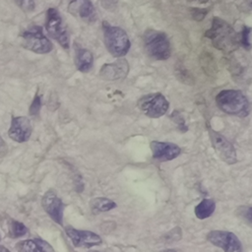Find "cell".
<instances>
[{"label":"cell","mask_w":252,"mask_h":252,"mask_svg":"<svg viewBox=\"0 0 252 252\" xmlns=\"http://www.w3.org/2000/svg\"><path fill=\"white\" fill-rule=\"evenodd\" d=\"M139 109L151 118H158L166 113L169 102L160 93L148 94L142 96L137 103Z\"/></svg>","instance_id":"7"},{"label":"cell","mask_w":252,"mask_h":252,"mask_svg":"<svg viewBox=\"0 0 252 252\" xmlns=\"http://www.w3.org/2000/svg\"><path fill=\"white\" fill-rule=\"evenodd\" d=\"M205 35L211 39L216 48L223 52H231L240 44L239 34L227 22L218 17L213 19L212 27L206 32Z\"/></svg>","instance_id":"1"},{"label":"cell","mask_w":252,"mask_h":252,"mask_svg":"<svg viewBox=\"0 0 252 252\" xmlns=\"http://www.w3.org/2000/svg\"><path fill=\"white\" fill-rule=\"evenodd\" d=\"M236 215L241 218L244 221L252 226V207L250 206H240L236 210Z\"/></svg>","instance_id":"21"},{"label":"cell","mask_w":252,"mask_h":252,"mask_svg":"<svg viewBox=\"0 0 252 252\" xmlns=\"http://www.w3.org/2000/svg\"><path fill=\"white\" fill-rule=\"evenodd\" d=\"M18 252H39L33 239H26L16 244Z\"/></svg>","instance_id":"20"},{"label":"cell","mask_w":252,"mask_h":252,"mask_svg":"<svg viewBox=\"0 0 252 252\" xmlns=\"http://www.w3.org/2000/svg\"><path fill=\"white\" fill-rule=\"evenodd\" d=\"M40 107H41V96L36 94L34 95L33 99H32V104L30 105V109H29L30 115H32V116L37 115V114L39 113Z\"/></svg>","instance_id":"23"},{"label":"cell","mask_w":252,"mask_h":252,"mask_svg":"<svg viewBox=\"0 0 252 252\" xmlns=\"http://www.w3.org/2000/svg\"><path fill=\"white\" fill-rule=\"evenodd\" d=\"M21 38L23 46L34 53L46 54L53 49L52 42L44 35L39 26H32L22 32Z\"/></svg>","instance_id":"5"},{"label":"cell","mask_w":252,"mask_h":252,"mask_svg":"<svg viewBox=\"0 0 252 252\" xmlns=\"http://www.w3.org/2000/svg\"><path fill=\"white\" fill-rule=\"evenodd\" d=\"M68 11L74 16L80 17L87 22H94L96 19L94 6L88 0L72 1L68 5Z\"/></svg>","instance_id":"15"},{"label":"cell","mask_w":252,"mask_h":252,"mask_svg":"<svg viewBox=\"0 0 252 252\" xmlns=\"http://www.w3.org/2000/svg\"><path fill=\"white\" fill-rule=\"evenodd\" d=\"M216 210V203L212 199H203L194 210L195 216L199 220L208 219L213 215Z\"/></svg>","instance_id":"18"},{"label":"cell","mask_w":252,"mask_h":252,"mask_svg":"<svg viewBox=\"0 0 252 252\" xmlns=\"http://www.w3.org/2000/svg\"><path fill=\"white\" fill-rule=\"evenodd\" d=\"M65 232L74 247L91 248L97 246L102 242V239L98 234L90 230H81L71 226H66Z\"/></svg>","instance_id":"10"},{"label":"cell","mask_w":252,"mask_h":252,"mask_svg":"<svg viewBox=\"0 0 252 252\" xmlns=\"http://www.w3.org/2000/svg\"><path fill=\"white\" fill-rule=\"evenodd\" d=\"M250 34H251V29L246 27V26H244L243 29H242L241 33L239 34V42L246 49H249L250 46H251Z\"/></svg>","instance_id":"22"},{"label":"cell","mask_w":252,"mask_h":252,"mask_svg":"<svg viewBox=\"0 0 252 252\" xmlns=\"http://www.w3.org/2000/svg\"><path fill=\"white\" fill-rule=\"evenodd\" d=\"M0 252H10V250H9V249H7L6 247H4V246L0 245Z\"/></svg>","instance_id":"28"},{"label":"cell","mask_w":252,"mask_h":252,"mask_svg":"<svg viewBox=\"0 0 252 252\" xmlns=\"http://www.w3.org/2000/svg\"><path fill=\"white\" fill-rule=\"evenodd\" d=\"M212 145L218 156L228 164H233L237 161L236 152L233 145L224 138L221 134L216 132L212 128H208Z\"/></svg>","instance_id":"9"},{"label":"cell","mask_w":252,"mask_h":252,"mask_svg":"<svg viewBox=\"0 0 252 252\" xmlns=\"http://www.w3.org/2000/svg\"><path fill=\"white\" fill-rule=\"evenodd\" d=\"M17 4L20 6V8L24 11H32L34 9V2L32 0H22L18 1Z\"/></svg>","instance_id":"26"},{"label":"cell","mask_w":252,"mask_h":252,"mask_svg":"<svg viewBox=\"0 0 252 252\" xmlns=\"http://www.w3.org/2000/svg\"><path fill=\"white\" fill-rule=\"evenodd\" d=\"M207 240L223 252H242V244L238 237L230 231L212 230L207 234Z\"/></svg>","instance_id":"8"},{"label":"cell","mask_w":252,"mask_h":252,"mask_svg":"<svg viewBox=\"0 0 252 252\" xmlns=\"http://www.w3.org/2000/svg\"><path fill=\"white\" fill-rule=\"evenodd\" d=\"M32 130V123L28 117L16 116L12 118L8 135L17 143H25L30 139Z\"/></svg>","instance_id":"12"},{"label":"cell","mask_w":252,"mask_h":252,"mask_svg":"<svg viewBox=\"0 0 252 252\" xmlns=\"http://www.w3.org/2000/svg\"><path fill=\"white\" fill-rule=\"evenodd\" d=\"M160 252H176L174 249H165L163 251H160Z\"/></svg>","instance_id":"29"},{"label":"cell","mask_w":252,"mask_h":252,"mask_svg":"<svg viewBox=\"0 0 252 252\" xmlns=\"http://www.w3.org/2000/svg\"><path fill=\"white\" fill-rule=\"evenodd\" d=\"M41 206L45 213L58 224H62L64 204L53 190H48L42 197Z\"/></svg>","instance_id":"11"},{"label":"cell","mask_w":252,"mask_h":252,"mask_svg":"<svg viewBox=\"0 0 252 252\" xmlns=\"http://www.w3.org/2000/svg\"><path fill=\"white\" fill-rule=\"evenodd\" d=\"M218 107L230 115L245 117L249 113V102L242 92L237 90H223L216 96Z\"/></svg>","instance_id":"2"},{"label":"cell","mask_w":252,"mask_h":252,"mask_svg":"<svg viewBox=\"0 0 252 252\" xmlns=\"http://www.w3.org/2000/svg\"><path fill=\"white\" fill-rule=\"evenodd\" d=\"M33 240H34L39 252H55L53 247L47 241H45L41 238H38V237L33 238Z\"/></svg>","instance_id":"24"},{"label":"cell","mask_w":252,"mask_h":252,"mask_svg":"<svg viewBox=\"0 0 252 252\" xmlns=\"http://www.w3.org/2000/svg\"><path fill=\"white\" fill-rule=\"evenodd\" d=\"M94 56L93 53L83 47L75 48V64L80 72L86 73L93 67Z\"/></svg>","instance_id":"16"},{"label":"cell","mask_w":252,"mask_h":252,"mask_svg":"<svg viewBox=\"0 0 252 252\" xmlns=\"http://www.w3.org/2000/svg\"><path fill=\"white\" fill-rule=\"evenodd\" d=\"M90 208L94 214H99L116 208V203L105 197H96L91 200Z\"/></svg>","instance_id":"17"},{"label":"cell","mask_w":252,"mask_h":252,"mask_svg":"<svg viewBox=\"0 0 252 252\" xmlns=\"http://www.w3.org/2000/svg\"><path fill=\"white\" fill-rule=\"evenodd\" d=\"M91 252H97V251H91Z\"/></svg>","instance_id":"30"},{"label":"cell","mask_w":252,"mask_h":252,"mask_svg":"<svg viewBox=\"0 0 252 252\" xmlns=\"http://www.w3.org/2000/svg\"><path fill=\"white\" fill-rule=\"evenodd\" d=\"M171 118H172V120L178 125V127L180 128V130H181L182 132H184V131L187 130L186 125H185L184 118L181 116V114H180L177 110L173 111V113L171 114Z\"/></svg>","instance_id":"25"},{"label":"cell","mask_w":252,"mask_h":252,"mask_svg":"<svg viewBox=\"0 0 252 252\" xmlns=\"http://www.w3.org/2000/svg\"><path fill=\"white\" fill-rule=\"evenodd\" d=\"M150 147L152 150L153 158L159 161L174 159L179 156L181 152V149L177 145L169 142L152 141Z\"/></svg>","instance_id":"13"},{"label":"cell","mask_w":252,"mask_h":252,"mask_svg":"<svg viewBox=\"0 0 252 252\" xmlns=\"http://www.w3.org/2000/svg\"><path fill=\"white\" fill-rule=\"evenodd\" d=\"M27 232H28V228L23 222H21L19 220H9L8 235L10 237L18 238V237L24 236L25 234H27Z\"/></svg>","instance_id":"19"},{"label":"cell","mask_w":252,"mask_h":252,"mask_svg":"<svg viewBox=\"0 0 252 252\" xmlns=\"http://www.w3.org/2000/svg\"><path fill=\"white\" fill-rule=\"evenodd\" d=\"M144 45L148 55L156 60H166L170 56V42L163 32L147 31L144 34Z\"/></svg>","instance_id":"4"},{"label":"cell","mask_w":252,"mask_h":252,"mask_svg":"<svg viewBox=\"0 0 252 252\" xmlns=\"http://www.w3.org/2000/svg\"><path fill=\"white\" fill-rule=\"evenodd\" d=\"M8 145L4 141V139L0 136V158H4L8 154Z\"/></svg>","instance_id":"27"},{"label":"cell","mask_w":252,"mask_h":252,"mask_svg":"<svg viewBox=\"0 0 252 252\" xmlns=\"http://www.w3.org/2000/svg\"><path fill=\"white\" fill-rule=\"evenodd\" d=\"M103 40L108 52L114 57H123L130 49V39L126 32L119 28L108 24L102 23Z\"/></svg>","instance_id":"3"},{"label":"cell","mask_w":252,"mask_h":252,"mask_svg":"<svg viewBox=\"0 0 252 252\" xmlns=\"http://www.w3.org/2000/svg\"><path fill=\"white\" fill-rule=\"evenodd\" d=\"M129 71V65L127 60L121 58L116 62L104 64L100 69V77L104 80L114 81L124 79Z\"/></svg>","instance_id":"14"},{"label":"cell","mask_w":252,"mask_h":252,"mask_svg":"<svg viewBox=\"0 0 252 252\" xmlns=\"http://www.w3.org/2000/svg\"><path fill=\"white\" fill-rule=\"evenodd\" d=\"M45 29L48 34L53 37L65 49L70 47L69 33L63 25L62 18L55 8H49L46 11Z\"/></svg>","instance_id":"6"}]
</instances>
